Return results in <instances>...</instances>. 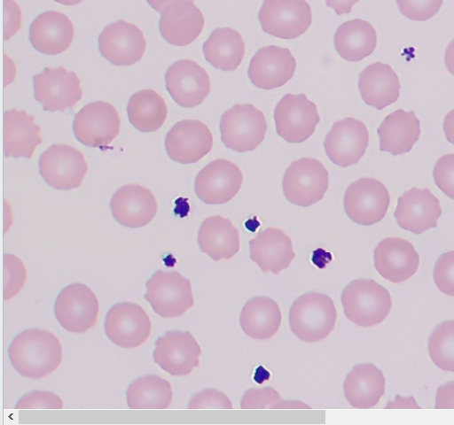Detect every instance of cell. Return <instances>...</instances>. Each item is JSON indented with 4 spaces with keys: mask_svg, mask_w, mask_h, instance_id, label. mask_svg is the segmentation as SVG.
<instances>
[{
    "mask_svg": "<svg viewBox=\"0 0 454 425\" xmlns=\"http://www.w3.org/2000/svg\"><path fill=\"white\" fill-rule=\"evenodd\" d=\"M8 355L12 367L21 375L39 379L58 368L63 352L54 334L41 328H28L12 339Z\"/></svg>",
    "mask_w": 454,
    "mask_h": 425,
    "instance_id": "1",
    "label": "cell"
},
{
    "mask_svg": "<svg viewBox=\"0 0 454 425\" xmlns=\"http://www.w3.org/2000/svg\"><path fill=\"white\" fill-rule=\"evenodd\" d=\"M337 311L333 299L311 291L297 298L289 311V325L299 339L314 343L325 339L333 329Z\"/></svg>",
    "mask_w": 454,
    "mask_h": 425,
    "instance_id": "2",
    "label": "cell"
},
{
    "mask_svg": "<svg viewBox=\"0 0 454 425\" xmlns=\"http://www.w3.org/2000/svg\"><path fill=\"white\" fill-rule=\"evenodd\" d=\"M346 317L360 327H372L382 322L392 307L388 290L372 279L351 281L340 297Z\"/></svg>",
    "mask_w": 454,
    "mask_h": 425,
    "instance_id": "3",
    "label": "cell"
},
{
    "mask_svg": "<svg viewBox=\"0 0 454 425\" xmlns=\"http://www.w3.org/2000/svg\"><path fill=\"white\" fill-rule=\"evenodd\" d=\"M267 121L263 112L251 104H234L220 120L223 144L238 152L254 150L264 140Z\"/></svg>",
    "mask_w": 454,
    "mask_h": 425,
    "instance_id": "4",
    "label": "cell"
},
{
    "mask_svg": "<svg viewBox=\"0 0 454 425\" xmlns=\"http://www.w3.org/2000/svg\"><path fill=\"white\" fill-rule=\"evenodd\" d=\"M145 298L163 318L184 314L194 304L192 283L177 271H156L146 283Z\"/></svg>",
    "mask_w": 454,
    "mask_h": 425,
    "instance_id": "5",
    "label": "cell"
},
{
    "mask_svg": "<svg viewBox=\"0 0 454 425\" xmlns=\"http://www.w3.org/2000/svg\"><path fill=\"white\" fill-rule=\"evenodd\" d=\"M329 174L315 158H301L291 163L282 181L286 198L294 205L307 207L320 201L327 190Z\"/></svg>",
    "mask_w": 454,
    "mask_h": 425,
    "instance_id": "6",
    "label": "cell"
},
{
    "mask_svg": "<svg viewBox=\"0 0 454 425\" xmlns=\"http://www.w3.org/2000/svg\"><path fill=\"white\" fill-rule=\"evenodd\" d=\"M54 313L57 321L66 330L82 334L95 325L99 304L97 296L87 285L72 283L57 296Z\"/></svg>",
    "mask_w": 454,
    "mask_h": 425,
    "instance_id": "7",
    "label": "cell"
},
{
    "mask_svg": "<svg viewBox=\"0 0 454 425\" xmlns=\"http://www.w3.org/2000/svg\"><path fill=\"white\" fill-rule=\"evenodd\" d=\"M258 18L265 33L282 39L301 35L312 21L311 9L305 0H264Z\"/></svg>",
    "mask_w": 454,
    "mask_h": 425,
    "instance_id": "8",
    "label": "cell"
},
{
    "mask_svg": "<svg viewBox=\"0 0 454 425\" xmlns=\"http://www.w3.org/2000/svg\"><path fill=\"white\" fill-rule=\"evenodd\" d=\"M277 134L291 143L306 141L315 131L320 118L316 104L304 94H286L274 110Z\"/></svg>",
    "mask_w": 454,
    "mask_h": 425,
    "instance_id": "9",
    "label": "cell"
},
{
    "mask_svg": "<svg viewBox=\"0 0 454 425\" xmlns=\"http://www.w3.org/2000/svg\"><path fill=\"white\" fill-rule=\"evenodd\" d=\"M390 196L386 186L373 178H360L346 189L343 205L348 218L354 222L370 226L386 215Z\"/></svg>",
    "mask_w": 454,
    "mask_h": 425,
    "instance_id": "10",
    "label": "cell"
},
{
    "mask_svg": "<svg viewBox=\"0 0 454 425\" xmlns=\"http://www.w3.org/2000/svg\"><path fill=\"white\" fill-rule=\"evenodd\" d=\"M43 180L56 189L78 188L88 169L83 154L67 144H53L43 151L38 162Z\"/></svg>",
    "mask_w": 454,
    "mask_h": 425,
    "instance_id": "11",
    "label": "cell"
},
{
    "mask_svg": "<svg viewBox=\"0 0 454 425\" xmlns=\"http://www.w3.org/2000/svg\"><path fill=\"white\" fill-rule=\"evenodd\" d=\"M34 96L47 112L72 109L82 98L81 81L73 71L59 66L44 67L33 76Z\"/></svg>",
    "mask_w": 454,
    "mask_h": 425,
    "instance_id": "12",
    "label": "cell"
},
{
    "mask_svg": "<svg viewBox=\"0 0 454 425\" xmlns=\"http://www.w3.org/2000/svg\"><path fill=\"white\" fill-rule=\"evenodd\" d=\"M121 120L109 103L95 101L83 106L73 121L75 138L88 147L106 148L119 134Z\"/></svg>",
    "mask_w": 454,
    "mask_h": 425,
    "instance_id": "13",
    "label": "cell"
},
{
    "mask_svg": "<svg viewBox=\"0 0 454 425\" xmlns=\"http://www.w3.org/2000/svg\"><path fill=\"white\" fill-rule=\"evenodd\" d=\"M151 328V321L145 311L132 302L114 305L105 320L107 337L121 348L138 347L147 340Z\"/></svg>",
    "mask_w": 454,
    "mask_h": 425,
    "instance_id": "14",
    "label": "cell"
},
{
    "mask_svg": "<svg viewBox=\"0 0 454 425\" xmlns=\"http://www.w3.org/2000/svg\"><path fill=\"white\" fill-rule=\"evenodd\" d=\"M201 349L189 331H167L156 340L153 360L174 376L188 375L200 364Z\"/></svg>",
    "mask_w": 454,
    "mask_h": 425,
    "instance_id": "15",
    "label": "cell"
},
{
    "mask_svg": "<svg viewBox=\"0 0 454 425\" xmlns=\"http://www.w3.org/2000/svg\"><path fill=\"white\" fill-rule=\"evenodd\" d=\"M368 144L369 132L365 124L351 117L335 122L324 141L328 158L342 167L356 164Z\"/></svg>",
    "mask_w": 454,
    "mask_h": 425,
    "instance_id": "16",
    "label": "cell"
},
{
    "mask_svg": "<svg viewBox=\"0 0 454 425\" xmlns=\"http://www.w3.org/2000/svg\"><path fill=\"white\" fill-rule=\"evenodd\" d=\"M165 85L174 101L186 108L202 104L210 91L207 73L190 59L177 60L168 68Z\"/></svg>",
    "mask_w": 454,
    "mask_h": 425,
    "instance_id": "17",
    "label": "cell"
},
{
    "mask_svg": "<svg viewBox=\"0 0 454 425\" xmlns=\"http://www.w3.org/2000/svg\"><path fill=\"white\" fill-rule=\"evenodd\" d=\"M243 174L239 167L227 159H215L196 176L194 189L198 197L209 205L229 202L239 191Z\"/></svg>",
    "mask_w": 454,
    "mask_h": 425,
    "instance_id": "18",
    "label": "cell"
},
{
    "mask_svg": "<svg viewBox=\"0 0 454 425\" xmlns=\"http://www.w3.org/2000/svg\"><path fill=\"white\" fill-rule=\"evenodd\" d=\"M144 34L136 25L118 20L107 25L98 36L101 55L115 66H131L145 50Z\"/></svg>",
    "mask_w": 454,
    "mask_h": 425,
    "instance_id": "19",
    "label": "cell"
},
{
    "mask_svg": "<svg viewBox=\"0 0 454 425\" xmlns=\"http://www.w3.org/2000/svg\"><path fill=\"white\" fill-rule=\"evenodd\" d=\"M212 146V133L206 124L198 120L178 121L165 138L168 157L181 164L199 161L211 151Z\"/></svg>",
    "mask_w": 454,
    "mask_h": 425,
    "instance_id": "20",
    "label": "cell"
},
{
    "mask_svg": "<svg viewBox=\"0 0 454 425\" xmlns=\"http://www.w3.org/2000/svg\"><path fill=\"white\" fill-rule=\"evenodd\" d=\"M295 68L296 61L290 50L269 45L254 55L247 74L257 88L272 89L285 85L293 77Z\"/></svg>",
    "mask_w": 454,
    "mask_h": 425,
    "instance_id": "21",
    "label": "cell"
},
{
    "mask_svg": "<svg viewBox=\"0 0 454 425\" xmlns=\"http://www.w3.org/2000/svg\"><path fill=\"white\" fill-rule=\"evenodd\" d=\"M440 202L428 189L411 188L398 197L394 216L402 228L421 234L437 226Z\"/></svg>",
    "mask_w": 454,
    "mask_h": 425,
    "instance_id": "22",
    "label": "cell"
},
{
    "mask_svg": "<svg viewBox=\"0 0 454 425\" xmlns=\"http://www.w3.org/2000/svg\"><path fill=\"white\" fill-rule=\"evenodd\" d=\"M374 267L386 280L401 283L418 270L419 253L409 241L398 237L381 240L373 251Z\"/></svg>",
    "mask_w": 454,
    "mask_h": 425,
    "instance_id": "23",
    "label": "cell"
},
{
    "mask_svg": "<svg viewBox=\"0 0 454 425\" xmlns=\"http://www.w3.org/2000/svg\"><path fill=\"white\" fill-rule=\"evenodd\" d=\"M204 24L201 11L192 1L176 0L161 12L159 29L168 43L184 46L197 39Z\"/></svg>",
    "mask_w": 454,
    "mask_h": 425,
    "instance_id": "24",
    "label": "cell"
},
{
    "mask_svg": "<svg viewBox=\"0 0 454 425\" xmlns=\"http://www.w3.org/2000/svg\"><path fill=\"white\" fill-rule=\"evenodd\" d=\"M110 208L114 218L122 226L140 228L154 218L157 202L148 189L139 184H127L114 192Z\"/></svg>",
    "mask_w": 454,
    "mask_h": 425,
    "instance_id": "25",
    "label": "cell"
},
{
    "mask_svg": "<svg viewBox=\"0 0 454 425\" xmlns=\"http://www.w3.org/2000/svg\"><path fill=\"white\" fill-rule=\"evenodd\" d=\"M74 28L64 13L49 11L39 14L29 27V41L39 52L57 55L67 50L74 39Z\"/></svg>",
    "mask_w": 454,
    "mask_h": 425,
    "instance_id": "26",
    "label": "cell"
},
{
    "mask_svg": "<svg viewBox=\"0 0 454 425\" xmlns=\"http://www.w3.org/2000/svg\"><path fill=\"white\" fill-rule=\"evenodd\" d=\"M35 117L24 110L12 109L3 116V144L6 157L31 158L43 142Z\"/></svg>",
    "mask_w": 454,
    "mask_h": 425,
    "instance_id": "27",
    "label": "cell"
},
{
    "mask_svg": "<svg viewBox=\"0 0 454 425\" xmlns=\"http://www.w3.org/2000/svg\"><path fill=\"white\" fill-rule=\"evenodd\" d=\"M250 259L265 273L286 269L295 253L291 238L282 230L267 228L249 241Z\"/></svg>",
    "mask_w": 454,
    "mask_h": 425,
    "instance_id": "28",
    "label": "cell"
},
{
    "mask_svg": "<svg viewBox=\"0 0 454 425\" xmlns=\"http://www.w3.org/2000/svg\"><path fill=\"white\" fill-rule=\"evenodd\" d=\"M400 82L392 67L381 62L366 66L360 73L358 89L365 104L382 110L397 101Z\"/></svg>",
    "mask_w": 454,
    "mask_h": 425,
    "instance_id": "29",
    "label": "cell"
},
{
    "mask_svg": "<svg viewBox=\"0 0 454 425\" xmlns=\"http://www.w3.org/2000/svg\"><path fill=\"white\" fill-rule=\"evenodd\" d=\"M383 373L373 364L355 366L343 383L344 395L355 408L369 409L375 406L385 392Z\"/></svg>",
    "mask_w": 454,
    "mask_h": 425,
    "instance_id": "30",
    "label": "cell"
},
{
    "mask_svg": "<svg viewBox=\"0 0 454 425\" xmlns=\"http://www.w3.org/2000/svg\"><path fill=\"white\" fill-rule=\"evenodd\" d=\"M380 150L394 156L410 151L420 135V122L414 112L403 109L387 115L377 129Z\"/></svg>",
    "mask_w": 454,
    "mask_h": 425,
    "instance_id": "31",
    "label": "cell"
},
{
    "mask_svg": "<svg viewBox=\"0 0 454 425\" xmlns=\"http://www.w3.org/2000/svg\"><path fill=\"white\" fill-rule=\"evenodd\" d=\"M198 243L200 251L215 261L230 259L239 251V230L229 219L210 216L200 227Z\"/></svg>",
    "mask_w": 454,
    "mask_h": 425,
    "instance_id": "32",
    "label": "cell"
},
{
    "mask_svg": "<svg viewBox=\"0 0 454 425\" xmlns=\"http://www.w3.org/2000/svg\"><path fill=\"white\" fill-rule=\"evenodd\" d=\"M278 305L268 297H254L243 306L239 322L243 331L256 340L273 336L281 324Z\"/></svg>",
    "mask_w": 454,
    "mask_h": 425,
    "instance_id": "33",
    "label": "cell"
},
{
    "mask_svg": "<svg viewBox=\"0 0 454 425\" xmlns=\"http://www.w3.org/2000/svg\"><path fill=\"white\" fill-rule=\"evenodd\" d=\"M334 45L341 58L356 62L371 55L377 45V34L367 21L355 19L342 23L334 35Z\"/></svg>",
    "mask_w": 454,
    "mask_h": 425,
    "instance_id": "34",
    "label": "cell"
},
{
    "mask_svg": "<svg viewBox=\"0 0 454 425\" xmlns=\"http://www.w3.org/2000/svg\"><path fill=\"white\" fill-rule=\"evenodd\" d=\"M206 60L223 71H234L245 55V42L241 35L230 27H219L203 43Z\"/></svg>",
    "mask_w": 454,
    "mask_h": 425,
    "instance_id": "35",
    "label": "cell"
},
{
    "mask_svg": "<svg viewBox=\"0 0 454 425\" xmlns=\"http://www.w3.org/2000/svg\"><path fill=\"white\" fill-rule=\"evenodd\" d=\"M127 113L135 128L142 132H153L163 125L168 107L156 91L143 89L129 97Z\"/></svg>",
    "mask_w": 454,
    "mask_h": 425,
    "instance_id": "36",
    "label": "cell"
},
{
    "mask_svg": "<svg viewBox=\"0 0 454 425\" xmlns=\"http://www.w3.org/2000/svg\"><path fill=\"white\" fill-rule=\"evenodd\" d=\"M126 396L131 409H167L171 404L173 392L166 379L149 375L133 381Z\"/></svg>",
    "mask_w": 454,
    "mask_h": 425,
    "instance_id": "37",
    "label": "cell"
},
{
    "mask_svg": "<svg viewBox=\"0 0 454 425\" xmlns=\"http://www.w3.org/2000/svg\"><path fill=\"white\" fill-rule=\"evenodd\" d=\"M432 361L442 370L454 372V320L438 324L427 344Z\"/></svg>",
    "mask_w": 454,
    "mask_h": 425,
    "instance_id": "38",
    "label": "cell"
},
{
    "mask_svg": "<svg viewBox=\"0 0 454 425\" xmlns=\"http://www.w3.org/2000/svg\"><path fill=\"white\" fill-rule=\"evenodd\" d=\"M241 409L310 408L300 401H285L271 387L247 390L240 401Z\"/></svg>",
    "mask_w": 454,
    "mask_h": 425,
    "instance_id": "39",
    "label": "cell"
},
{
    "mask_svg": "<svg viewBox=\"0 0 454 425\" xmlns=\"http://www.w3.org/2000/svg\"><path fill=\"white\" fill-rule=\"evenodd\" d=\"M27 269L23 262L12 254L3 258V297L4 300L14 298L24 287Z\"/></svg>",
    "mask_w": 454,
    "mask_h": 425,
    "instance_id": "40",
    "label": "cell"
},
{
    "mask_svg": "<svg viewBox=\"0 0 454 425\" xmlns=\"http://www.w3.org/2000/svg\"><path fill=\"white\" fill-rule=\"evenodd\" d=\"M433 276L441 292L454 297V251H447L438 258L434 267Z\"/></svg>",
    "mask_w": 454,
    "mask_h": 425,
    "instance_id": "41",
    "label": "cell"
},
{
    "mask_svg": "<svg viewBox=\"0 0 454 425\" xmlns=\"http://www.w3.org/2000/svg\"><path fill=\"white\" fill-rule=\"evenodd\" d=\"M443 0H396L403 15L415 21H425L434 16Z\"/></svg>",
    "mask_w": 454,
    "mask_h": 425,
    "instance_id": "42",
    "label": "cell"
},
{
    "mask_svg": "<svg viewBox=\"0 0 454 425\" xmlns=\"http://www.w3.org/2000/svg\"><path fill=\"white\" fill-rule=\"evenodd\" d=\"M16 409H62L63 401L55 393L46 390H33L21 397L15 405Z\"/></svg>",
    "mask_w": 454,
    "mask_h": 425,
    "instance_id": "43",
    "label": "cell"
},
{
    "mask_svg": "<svg viewBox=\"0 0 454 425\" xmlns=\"http://www.w3.org/2000/svg\"><path fill=\"white\" fill-rule=\"evenodd\" d=\"M433 176L438 188L454 199V154H446L436 161Z\"/></svg>",
    "mask_w": 454,
    "mask_h": 425,
    "instance_id": "44",
    "label": "cell"
},
{
    "mask_svg": "<svg viewBox=\"0 0 454 425\" xmlns=\"http://www.w3.org/2000/svg\"><path fill=\"white\" fill-rule=\"evenodd\" d=\"M189 409H232L230 398L215 389H206L190 399Z\"/></svg>",
    "mask_w": 454,
    "mask_h": 425,
    "instance_id": "45",
    "label": "cell"
},
{
    "mask_svg": "<svg viewBox=\"0 0 454 425\" xmlns=\"http://www.w3.org/2000/svg\"><path fill=\"white\" fill-rule=\"evenodd\" d=\"M21 26V11L13 0H4V40H9Z\"/></svg>",
    "mask_w": 454,
    "mask_h": 425,
    "instance_id": "46",
    "label": "cell"
},
{
    "mask_svg": "<svg viewBox=\"0 0 454 425\" xmlns=\"http://www.w3.org/2000/svg\"><path fill=\"white\" fill-rule=\"evenodd\" d=\"M436 409H454V382L438 387L435 395Z\"/></svg>",
    "mask_w": 454,
    "mask_h": 425,
    "instance_id": "47",
    "label": "cell"
},
{
    "mask_svg": "<svg viewBox=\"0 0 454 425\" xmlns=\"http://www.w3.org/2000/svg\"><path fill=\"white\" fill-rule=\"evenodd\" d=\"M359 0H325L326 5L333 8L338 15L348 14Z\"/></svg>",
    "mask_w": 454,
    "mask_h": 425,
    "instance_id": "48",
    "label": "cell"
},
{
    "mask_svg": "<svg viewBox=\"0 0 454 425\" xmlns=\"http://www.w3.org/2000/svg\"><path fill=\"white\" fill-rule=\"evenodd\" d=\"M443 131L447 140L454 144V109L447 113L444 118Z\"/></svg>",
    "mask_w": 454,
    "mask_h": 425,
    "instance_id": "49",
    "label": "cell"
},
{
    "mask_svg": "<svg viewBox=\"0 0 454 425\" xmlns=\"http://www.w3.org/2000/svg\"><path fill=\"white\" fill-rule=\"evenodd\" d=\"M444 61L448 71L454 75V39L445 50Z\"/></svg>",
    "mask_w": 454,
    "mask_h": 425,
    "instance_id": "50",
    "label": "cell"
},
{
    "mask_svg": "<svg viewBox=\"0 0 454 425\" xmlns=\"http://www.w3.org/2000/svg\"><path fill=\"white\" fill-rule=\"evenodd\" d=\"M150 6L157 11L162 12L169 4L176 0H146ZM193 2L194 0H189Z\"/></svg>",
    "mask_w": 454,
    "mask_h": 425,
    "instance_id": "51",
    "label": "cell"
},
{
    "mask_svg": "<svg viewBox=\"0 0 454 425\" xmlns=\"http://www.w3.org/2000/svg\"><path fill=\"white\" fill-rule=\"evenodd\" d=\"M258 376H259V378L255 379V381L258 383H262V381L269 379L270 373L268 371H266L262 367H259L255 372L254 377H258Z\"/></svg>",
    "mask_w": 454,
    "mask_h": 425,
    "instance_id": "52",
    "label": "cell"
},
{
    "mask_svg": "<svg viewBox=\"0 0 454 425\" xmlns=\"http://www.w3.org/2000/svg\"><path fill=\"white\" fill-rule=\"evenodd\" d=\"M59 4H64V5H75L82 2L83 0H54Z\"/></svg>",
    "mask_w": 454,
    "mask_h": 425,
    "instance_id": "53",
    "label": "cell"
}]
</instances>
